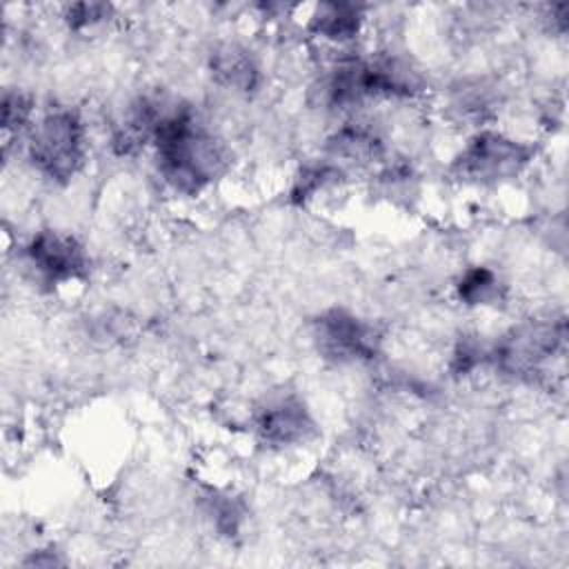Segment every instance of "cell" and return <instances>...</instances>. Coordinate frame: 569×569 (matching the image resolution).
<instances>
[{"mask_svg": "<svg viewBox=\"0 0 569 569\" xmlns=\"http://www.w3.org/2000/svg\"><path fill=\"white\" fill-rule=\"evenodd\" d=\"M158 169L180 193L202 191L224 167L222 144L189 107H171L153 138Z\"/></svg>", "mask_w": 569, "mask_h": 569, "instance_id": "obj_1", "label": "cell"}, {"mask_svg": "<svg viewBox=\"0 0 569 569\" xmlns=\"http://www.w3.org/2000/svg\"><path fill=\"white\" fill-rule=\"evenodd\" d=\"M84 124L78 113L56 109L40 118L29 138L33 167L53 182H69L84 164Z\"/></svg>", "mask_w": 569, "mask_h": 569, "instance_id": "obj_2", "label": "cell"}, {"mask_svg": "<svg viewBox=\"0 0 569 569\" xmlns=\"http://www.w3.org/2000/svg\"><path fill=\"white\" fill-rule=\"evenodd\" d=\"M531 149L502 133L482 131L469 140L462 153L456 158L453 169L458 176L471 182H498L513 178L527 162Z\"/></svg>", "mask_w": 569, "mask_h": 569, "instance_id": "obj_3", "label": "cell"}, {"mask_svg": "<svg viewBox=\"0 0 569 569\" xmlns=\"http://www.w3.org/2000/svg\"><path fill=\"white\" fill-rule=\"evenodd\" d=\"M313 336L318 349L338 362L367 360L378 349V336L373 327L345 309H329L318 316Z\"/></svg>", "mask_w": 569, "mask_h": 569, "instance_id": "obj_4", "label": "cell"}, {"mask_svg": "<svg viewBox=\"0 0 569 569\" xmlns=\"http://www.w3.org/2000/svg\"><path fill=\"white\" fill-rule=\"evenodd\" d=\"M27 258L38 276L51 284L78 280L89 269L84 247L71 233L53 229H44L31 238Z\"/></svg>", "mask_w": 569, "mask_h": 569, "instance_id": "obj_5", "label": "cell"}, {"mask_svg": "<svg viewBox=\"0 0 569 569\" xmlns=\"http://www.w3.org/2000/svg\"><path fill=\"white\" fill-rule=\"evenodd\" d=\"M562 325H525L513 329L500 347L496 349V362L500 369L513 376H527L538 371V367L551 358L562 342Z\"/></svg>", "mask_w": 569, "mask_h": 569, "instance_id": "obj_6", "label": "cell"}, {"mask_svg": "<svg viewBox=\"0 0 569 569\" xmlns=\"http://www.w3.org/2000/svg\"><path fill=\"white\" fill-rule=\"evenodd\" d=\"M171 107H164L162 102L153 98H138L122 116V120L116 124L111 136V147L120 156L136 153L140 147H144L149 140L153 142L160 122L164 120L167 111Z\"/></svg>", "mask_w": 569, "mask_h": 569, "instance_id": "obj_7", "label": "cell"}, {"mask_svg": "<svg viewBox=\"0 0 569 569\" xmlns=\"http://www.w3.org/2000/svg\"><path fill=\"white\" fill-rule=\"evenodd\" d=\"M256 429L260 438L269 445H276V447L296 445L309 436L311 418L300 400L282 398L267 405L260 411L256 420Z\"/></svg>", "mask_w": 569, "mask_h": 569, "instance_id": "obj_8", "label": "cell"}, {"mask_svg": "<svg viewBox=\"0 0 569 569\" xmlns=\"http://www.w3.org/2000/svg\"><path fill=\"white\" fill-rule=\"evenodd\" d=\"M211 73L216 80L236 91H251L258 84V64L249 51L227 44L211 56Z\"/></svg>", "mask_w": 569, "mask_h": 569, "instance_id": "obj_9", "label": "cell"}, {"mask_svg": "<svg viewBox=\"0 0 569 569\" xmlns=\"http://www.w3.org/2000/svg\"><path fill=\"white\" fill-rule=\"evenodd\" d=\"M362 24V9L349 2H322L311 16V29L333 42L351 40Z\"/></svg>", "mask_w": 569, "mask_h": 569, "instance_id": "obj_10", "label": "cell"}, {"mask_svg": "<svg viewBox=\"0 0 569 569\" xmlns=\"http://www.w3.org/2000/svg\"><path fill=\"white\" fill-rule=\"evenodd\" d=\"M458 296L467 305H487L498 296V276L487 267H471L458 282Z\"/></svg>", "mask_w": 569, "mask_h": 569, "instance_id": "obj_11", "label": "cell"}, {"mask_svg": "<svg viewBox=\"0 0 569 569\" xmlns=\"http://www.w3.org/2000/svg\"><path fill=\"white\" fill-rule=\"evenodd\" d=\"M33 111V100L31 96L22 93V91H4L2 98V129L4 133L11 131H20Z\"/></svg>", "mask_w": 569, "mask_h": 569, "instance_id": "obj_12", "label": "cell"}, {"mask_svg": "<svg viewBox=\"0 0 569 569\" xmlns=\"http://www.w3.org/2000/svg\"><path fill=\"white\" fill-rule=\"evenodd\" d=\"M111 7L102 4V2H80V4H71L67 11V22L73 29H84L91 27L100 20H104L109 16Z\"/></svg>", "mask_w": 569, "mask_h": 569, "instance_id": "obj_13", "label": "cell"}, {"mask_svg": "<svg viewBox=\"0 0 569 569\" xmlns=\"http://www.w3.org/2000/svg\"><path fill=\"white\" fill-rule=\"evenodd\" d=\"M482 356H485V351L476 340H462L456 349L453 367H456L458 373H467L469 369H473L482 360Z\"/></svg>", "mask_w": 569, "mask_h": 569, "instance_id": "obj_14", "label": "cell"}]
</instances>
